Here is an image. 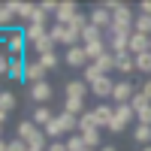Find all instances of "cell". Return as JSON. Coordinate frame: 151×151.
I'll list each match as a JSON object with an SVG mask.
<instances>
[{
    "instance_id": "cell-1",
    "label": "cell",
    "mask_w": 151,
    "mask_h": 151,
    "mask_svg": "<svg viewBox=\"0 0 151 151\" xmlns=\"http://www.w3.org/2000/svg\"><path fill=\"white\" fill-rule=\"evenodd\" d=\"M15 136L27 142V148H30V151H48V145H52V139L45 136V130H42V127H36L33 121H18Z\"/></svg>"
},
{
    "instance_id": "cell-2",
    "label": "cell",
    "mask_w": 151,
    "mask_h": 151,
    "mask_svg": "<svg viewBox=\"0 0 151 151\" xmlns=\"http://www.w3.org/2000/svg\"><path fill=\"white\" fill-rule=\"evenodd\" d=\"M3 42H6V55L12 58H24V48H27V33H24V27H12L3 33Z\"/></svg>"
},
{
    "instance_id": "cell-3",
    "label": "cell",
    "mask_w": 151,
    "mask_h": 151,
    "mask_svg": "<svg viewBox=\"0 0 151 151\" xmlns=\"http://www.w3.org/2000/svg\"><path fill=\"white\" fill-rule=\"evenodd\" d=\"M52 40H55V45H67V48H73V45H82V33H76L73 27H67V24H52Z\"/></svg>"
},
{
    "instance_id": "cell-4",
    "label": "cell",
    "mask_w": 151,
    "mask_h": 151,
    "mask_svg": "<svg viewBox=\"0 0 151 151\" xmlns=\"http://www.w3.org/2000/svg\"><path fill=\"white\" fill-rule=\"evenodd\" d=\"M88 64H91V58H88L85 45H73V48H67V55H64V67H73V70H82V73H85Z\"/></svg>"
},
{
    "instance_id": "cell-5",
    "label": "cell",
    "mask_w": 151,
    "mask_h": 151,
    "mask_svg": "<svg viewBox=\"0 0 151 151\" xmlns=\"http://www.w3.org/2000/svg\"><path fill=\"white\" fill-rule=\"evenodd\" d=\"M91 112V121H94V127H109V121L115 118V106H109V103H100L94 109H88Z\"/></svg>"
},
{
    "instance_id": "cell-6",
    "label": "cell",
    "mask_w": 151,
    "mask_h": 151,
    "mask_svg": "<svg viewBox=\"0 0 151 151\" xmlns=\"http://www.w3.org/2000/svg\"><path fill=\"white\" fill-rule=\"evenodd\" d=\"M136 91L139 88H133L127 79H121V82H115V94H112V100H115V106H127L130 100L136 97Z\"/></svg>"
},
{
    "instance_id": "cell-7",
    "label": "cell",
    "mask_w": 151,
    "mask_h": 151,
    "mask_svg": "<svg viewBox=\"0 0 151 151\" xmlns=\"http://www.w3.org/2000/svg\"><path fill=\"white\" fill-rule=\"evenodd\" d=\"M88 18H91V24H94V27H100L103 33H106V30L112 27V12H109V9H106L103 3H100V6H94Z\"/></svg>"
},
{
    "instance_id": "cell-8",
    "label": "cell",
    "mask_w": 151,
    "mask_h": 151,
    "mask_svg": "<svg viewBox=\"0 0 151 151\" xmlns=\"http://www.w3.org/2000/svg\"><path fill=\"white\" fill-rule=\"evenodd\" d=\"M52 94H55V88L48 85V82H40V85H30V100L36 106H45L48 100H52Z\"/></svg>"
},
{
    "instance_id": "cell-9",
    "label": "cell",
    "mask_w": 151,
    "mask_h": 151,
    "mask_svg": "<svg viewBox=\"0 0 151 151\" xmlns=\"http://www.w3.org/2000/svg\"><path fill=\"white\" fill-rule=\"evenodd\" d=\"M15 109H18V97L12 94V91H3V94H0V121L6 124V118H9Z\"/></svg>"
},
{
    "instance_id": "cell-10",
    "label": "cell",
    "mask_w": 151,
    "mask_h": 151,
    "mask_svg": "<svg viewBox=\"0 0 151 151\" xmlns=\"http://www.w3.org/2000/svg\"><path fill=\"white\" fill-rule=\"evenodd\" d=\"M91 94L100 97V100H109L112 94H115V82H112L109 76H103V79H97V82L91 85Z\"/></svg>"
},
{
    "instance_id": "cell-11",
    "label": "cell",
    "mask_w": 151,
    "mask_h": 151,
    "mask_svg": "<svg viewBox=\"0 0 151 151\" xmlns=\"http://www.w3.org/2000/svg\"><path fill=\"white\" fill-rule=\"evenodd\" d=\"M76 15H79V6H76L73 0H67V3L58 6V12H55V24H70Z\"/></svg>"
},
{
    "instance_id": "cell-12",
    "label": "cell",
    "mask_w": 151,
    "mask_h": 151,
    "mask_svg": "<svg viewBox=\"0 0 151 151\" xmlns=\"http://www.w3.org/2000/svg\"><path fill=\"white\" fill-rule=\"evenodd\" d=\"M145 52H151V36H142V33L133 30V36H130V55L139 58V55H145Z\"/></svg>"
},
{
    "instance_id": "cell-13",
    "label": "cell",
    "mask_w": 151,
    "mask_h": 151,
    "mask_svg": "<svg viewBox=\"0 0 151 151\" xmlns=\"http://www.w3.org/2000/svg\"><path fill=\"white\" fill-rule=\"evenodd\" d=\"M45 73L48 70L33 58V60H27V79H24V82H27V85H40V82H45Z\"/></svg>"
},
{
    "instance_id": "cell-14",
    "label": "cell",
    "mask_w": 151,
    "mask_h": 151,
    "mask_svg": "<svg viewBox=\"0 0 151 151\" xmlns=\"http://www.w3.org/2000/svg\"><path fill=\"white\" fill-rule=\"evenodd\" d=\"M30 121L36 124V127H48V124L55 121V112L48 109V106H33V112H30Z\"/></svg>"
},
{
    "instance_id": "cell-15",
    "label": "cell",
    "mask_w": 151,
    "mask_h": 151,
    "mask_svg": "<svg viewBox=\"0 0 151 151\" xmlns=\"http://www.w3.org/2000/svg\"><path fill=\"white\" fill-rule=\"evenodd\" d=\"M9 3H12V9H15L18 21H27V24H30L33 12H36V3H27V0H9Z\"/></svg>"
},
{
    "instance_id": "cell-16",
    "label": "cell",
    "mask_w": 151,
    "mask_h": 151,
    "mask_svg": "<svg viewBox=\"0 0 151 151\" xmlns=\"http://www.w3.org/2000/svg\"><path fill=\"white\" fill-rule=\"evenodd\" d=\"M88 91H91V85H88L85 79H73L67 82V97H76V100H85Z\"/></svg>"
},
{
    "instance_id": "cell-17",
    "label": "cell",
    "mask_w": 151,
    "mask_h": 151,
    "mask_svg": "<svg viewBox=\"0 0 151 151\" xmlns=\"http://www.w3.org/2000/svg\"><path fill=\"white\" fill-rule=\"evenodd\" d=\"M79 133H82L85 145L91 148V151H100V148H103V139H100V127H85V130H79Z\"/></svg>"
},
{
    "instance_id": "cell-18",
    "label": "cell",
    "mask_w": 151,
    "mask_h": 151,
    "mask_svg": "<svg viewBox=\"0 0 151 151\" xmlns=\"http://www.w3.org/2000/svg\"><path fill=\"white\" fill-rule=\"evenodd\" d=\"M18 21V15H15V9H12V3L6 0L3 6H0V27L3 30H12V24Z\"/></svg>"
},
{
    "instance_id": "cell-19",
    "label": "cell",
    "mask_w": 151,
    "mask_h": 151,
    "mask_svg": "<svg viewBox=\"0 0 151 151\" xmlns=\"http://www.w3.org/2000/svg\"><path fill=\"white\" fill-rule=\"evenodd\" d=\"M115 70H118L121 76L136 73V58H133V55H121V58H115Z\"/></svg>"
},
{
    "instance_id": "cell-20",
    "label": "cell",
    "mask_w": 151,
    "mask_h": 151,
    "mask_svg": "<svg viewBox=\"0 0 151 151\" xmlns=\"http://www.w3.org/2000/svg\"><path fill=\"white\" fill-rule=\"evenodd\" d=\"M48 30L52 27H40V24H24V33H27V42L33 45V42H40L42 36H48Z\"/></svg>"
},
{
    "instance_id": "cell-21",
    "label": "cell",
    "mask_w": 151,
    "mask_h": 151,
    "mask_svg": "<svg viewBox=\"0 0 151 151\" xmlns=\"http://www.w3.org/2000/svg\"><path fill=\"white\" fill-rule=\"evenodd\" d=\"M64 112H70V115H85V100H76V97H64Z\"/></svg>"
},
{
    "instance_id": "cell-22",
    "label": "cell",
    "mask_w": 151,
    "mask_h": 151,
    "mask_svg": "<svg viewBox=\"0 0 151 151\" xmlns=\"http://www.w3.org/2000/svg\"><path fill=\"white\" fill-rule=\"evenodd\" d=\"M60 124H64V130H67V136H73V133H79V115H70V112H60Z\"/></svg>"
},
{
    "instance_id": "cell-23",
    "label": "cell",
    "mask_w": 151,
    "mask_h": 151,
    "mask_svg": "<svg viewBox=\"0 0 151 151\" xmlns=\"http://www.w3.org/2000/svg\"><path fill=\"white\" fill-rule=\"evenodd\" d=\"M133 139H136V145H151V127H145V124H136V130H133Z\"/></svg>"
},
{
    "instance_id": "cell-24",
    "label": "cell",
    "mask_w": 151,
    "mask_h": 151,
    "mask_svg": "<svg viewBox=\"0 0 151 151\" xmlns=\"http://www.w3.org/2000/svg\"><path fill=\"white\" fill-rule=\"evenodd\" d=\"M36 60H40V64H42L45 70H58L60 64H64V58H60L58 52H48V55H42V58H36Z\"/></svg>"
},
{
    "instance_id": "cell-25",
    "label": "cell",
    "mask_w": 151,
    "mask_h": 151,
    "mask_svg": "<svg viewBox=\"0 0 151 151\" xmlns=\"http://www.w3.org/2000/svg\"><path fill=\"white\" fill-rule=\"evenodd\" d=\"M94 64H97V70L103 73V76H109L112 70H115V55L109 52V55H103V58H100V60H94Z\"/></svg>"
},
{
    "instance_id": "cell-26",
    "label": "cell",
    "mask_w": 151,
    "mask_h": 151,
    "mask_svg": "<svg viewBox=\"0 0 151 151\" xmlns=\"http://www.w3.org/2000/svg\"><path fill=\"white\" fill-rule=\"evenodd\" d=\"M115 118L118 121H124V124H130L133 118H136V112H133V106L127 103V106H115Z\"/></svg>"
},
{
    "instance_id": "cell-27",
    "label": "cell",
    "mask_w": 151,
    "mask_h": 151,
    "mask_svg": "<svg viewBox=\"0 0 151 151\" xmlns=\"http://www.w3.org/2000/svg\"><path fill=\"white\" fill-rule=\"evenodd\" d=\"M136 33H142V36H151V15H136Z\"/></svg>"
},
{
    "instance_id": "cell-28",
    "label": "cell",
    "mask_w": 151,
    "mask_h": 151,
    "mask_svg": "<svg viewBox=\"0 0 151 151\" xmlns=\"http://www.w3.org/2000/svg\"><path fill=\"white\" fill-rule=\"evenodd\" d=\"M67 148L70 151H88V145H85V139H82V133H73V136H67Z\"/></svg>"
},
{
    "instance_id": "cell-29",
    "label": "cell",
    "mask_w": 151,
    "mask_h": 151,
    "mask_svg": "<svg viewBox=\"0 0 151 151\" xmlns=\"http://www.w3.org/2000/svg\"><path fill=\"white\" fill-rule=\"evenodd\" d=\"M48 21H55V18H48V12L36 3V12H33V18H30V24H40V27H48Z\"/></svg>"
},
{
    "instance_id": "cell-30",
    "label": "cell",
    "mask_w": 151,
    "mask_h": 151,
    "mask_svg": "<svg viewBox=\"0 0 151 151\" xmlns=\"http://www.w3.org/2000/svg\"><path fill=\"white\" fill-rule=\"evenodd\" d=\"M94 40H103V30L94 27V24H88L85 33H82V45H85V42H94Z\"/></svg>"
},
{
    "instance_id": "cell-31",
    "label": "cell",
    "mask_w": 151,
    "mask_h": 151,
    "mask_svg": "<svg viewBox=\"0 0 151 151\" xmlns=\"http://www.w3.org/2000/svg\"><path fill=\"white\" fill-rule=\"evenodd\" d=\"M82 79H85L88 85H94L97 79H103V73L97 70V64H88V67H85V73H82Z\"/></svg>"
},
{
    "instance_id": "cell-32",
    "label": "cell",
    "mask_w": 151,
    "mask_h": 151,
    "mask_svg": "<svg viewBox=\"0 0 151 151\" xmlns=\"http://www.w3.org/2000/svg\"><path fill=\"white\" fill-rule=\"evenodd\" d=\"M130 106H133V112H136V115H139V112H142V109H148L151 103H148V97H145L142 91H136V97L130 100Z\"/></svg>"
},
{
    "instance_id": "cell-33",
    "label": "cell",
    "mask_w": 151,
    "mask_h": 151,
    "mask_svg": "<svg viewBox=\"0 0 151 151\" xmlns=\"http://www.w3.org/2000/svg\"><path fill=\"white\" fill-rule=\"evenodd\" d=\"M3 151H30V148H27V142H24V139H18V136H15V139H6V142H3Z\"/></svg>"
},
{
    "instance_id": "cell-34",
    "label": "cell",
    "mask_w": 151,
    "mask_h": 151,
    "mask_svg": "<svg viewBox=\"0 0 151 151\" xmlns=\"http://www.w3.org/2000/svg\"><path fill=\"white\" fill-rule=\"evenodd\" d=\"M136 70H139V73H151V52L136 58Z\"/></svg>"
},
{
    "instance_id": "cell-35",
    "label": "cell",
    "mask_w": 151,
    "mask_h": 151,
    "mask_svg": "<svg viewBox=\"0 0 151 151\" xmlns=\"http://www.w3.org/2000/svg\"><path fill=\"white\" fill-rule=\"evenodd\" d=\"M106 130H109V133H115V136H118V133H124V130H127V124H124V121H118V118H112V121H109V127H106Z\"/></svg>"
},
{
    "instance_id": "cell-36",
    "label": "cell",
    "mask_w": 151,
    "mask_h": 151,
    "mask_svg": "<svg viewBox=\"0 0 151 151\" xmlns=\"http://www.w3.org/2000/svg\"><path fill=\"white\" fill-rule=\"evenodd\" d=\"M136 121H139V124H145V127H151V106H148V109H142L139 115H136Z\"/></svg>"
},
{
    "instance_id": "cell-37",
    "label": "cell",
    "mask_w": 151,
    "mask_h": 151,
    "mask_svg": "<svg viewBox=\"0 0 151 151\" xmlns=\"http://www.w3.org/2000/svg\"><path fill=\"white\" fill-rule=\"evenodd\" d=\"M40 6H42V9L48 12V15H55V12H58V6H60V3H55V0H42Z\"/></svg>"
},
{
    "instance_id": "cell-38",
    "label": "cell",
    "mask_w": 151,
    "mask_h": 151,
    "mask_svg": "<svg viewBox=\"0 0 151 151\" xmlns=\"http://www.w3.org/2000/svg\"><path fill=\"white\" fill-rule=\"evenodd\" d=\"M48 151H70V148H67L64 139H60V142H52V145H48Z\"/></svg>"
},
{
    "instance_id": "cell-39",
    "label": "cell",
    "mask_w": 151,
    "mask_h": 151,
    "mask_svg": "<svg viewBox=\"0 0 151 151\" xmlns=\"http://www.w3.org/2000/svg\"><path fill=\"white\" fill-rule=\"evenodd\" d=\"M139 12H142V15H151V0H142V3H139Z\"/></svg>"
},
{
    "instance_id": "cell-40",
    "label": "cell",
    "mask_w": 151,
    "mask_h": 151,
    "mask_svg": "<svg viewBox=\"0 0 151 151\" xmlns=\"http://www.w3.org/2000/svg\"><path fill=\"white\" fill-rule=\"evenodd\" d=\"M139 91H142V94H145V97H148V103H151V79H148V82H145V85H142V88H139Z\"/></svg>"
},
{
    "instance_id": "cell-41",
    "label": "cell",
    "mask_w": 151,
    "mask_h": 151,
    "mask_svg": "<svg viewBox=\"0 0 151 151\" xmlns=\"http://www.w3.org/2000/svg\"><path fill=\"white\" fill-rule=\"evenodd\" d=\"M100 151H118L115 145H103V148H100Z\"/></svg>"
},
{
    "instance_id": "cell-42",
    "label": "cell",
    "mask_w": 151,
    "mask_h": 151,
    "mask_svg": "<svg viewBox=\"0 0 151 151\" xmlns=\"http://www.w3.org/2000/svg\"><path fill=\"white\" fill-rule=\"evenodd\" d=\"M139 151H151V145H145V148H139Z\"/></svg>"
},
{
    "instance_id": "cell-43",
    "label": "cell",
    "mask_w": 151,
    "mask_h": 151,
    "mask_svg": "<svg viewBox=\"0 0 151 151\" xmlns=\"http://www.w3.org/2000/svg\"><path fill=\"white\" fill-rule=\"evenodd\" d=\"M88 151H91V148H88Z\"/></svg>"
}]
</instances>
